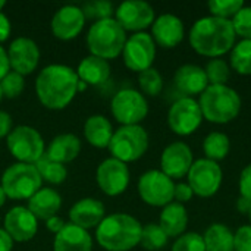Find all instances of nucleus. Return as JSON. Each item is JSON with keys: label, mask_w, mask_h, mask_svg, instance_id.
I'll use <instances>...</instances> for the list:
<instances>
[{"label": "nucleus", "mask_w": 251, "mask_h": 251, "mask_svg": "<svg viewBox=\"0 0 251 251\" xmlns=\"http://www.w3.org/2000/svg\"><path fill=\"white\" fill-rule=\"evenodd\" d=\"M13 243L15 241L10 238V235L3 228H0V251H12Z\"/></svg>", "instance_id": "nucleus-48"}, {"label": "nucleus", "mask_w": 251, "mask_h": 251, "mask_svg": "<svg viewBox=\"0 0 251 251\" xmlns=\"http://www.w3.org/2000/svg\"><path fill=\"white\" fill-rule=\"evenodd\" d=\"M76 75L85 85H103L110 78V65L107 60L90 54L79 62Z\"/></svg>", "instance_id": "nucleus-27"}, {"label": "nucleus", "mask_w": 251, "mask_h": 251, "mask_svg": "<svg viewBox=\"0 0 251 251\" xmlns=\"http://www.w3.org/2000/svg\"><path fill=\"white\" fill-rule=\"evenodd\" d=\"M240 194L241 197L247 199L251 201V163L247 165L243 171H241V175H240Z\"/></svg>", "instance_id": "nucleus-42"}, {"label": "nucleus", "mask_w": 251, "mask_h": 251, "mask_svg": "<svg viewBox=\"0 0 251 251\" xmlns=\"http://www.w3.org/2000/svg\"><path fill=\"white\" fill-rule=\"evenodd\" d=\"M209 85H226L231 78V66L226 60L216 57L210 59L204 68Z\"/></svg>", "instance_id": "nucleus-34"}, {"label": "nucleus", "mask_w": 251, "mask_h": 251, "mask_svg": "<svg viewBox=\"0 0 251 251\" xmlns=\"http://www.w3.org/2000/svg\"><path fill=\"white\" fill-rule=\"evenodd\" d=\"M113 132L110 121L103 115H91L84 124V137L96 149H107Z\"/></svg>", "instance_id": "nucleus-28"}, {"label": "nucleus", "mask_w": 251, "mask_h": 251, "mask_svg": "<svg viewBox=\"0 0 251 251\" xmlns=\"http://www.w3.org/2000/svg\"><path fill=\"white\" fill-rule=\"evenodd\" d=\"M3 99V93H1V87H0V100Z\"/></svg>", "instance_id": "nucleus-52"}, {"label": "nucleus", "mask_w": 251, "mask_h": 251, "mask_svg": "<svg viewBox=\"0 0 251 251\" xmlns=\"http://www.w3.org/2000/svg\"><path fill=\"white\" fill-rule=\"evenodd\" d=\"M229 66L240 75H251V40L235 43L231 50Z\"/></svg>", "instance_id": "nucleus-31"}, {"label": "nucleus", "mask_w": 251, "mask_h": 251, "mask_svg": "<svg viewBox=\"0 0 251 251\" xmlns=\"http://www.w3.org/2000/svg\"><path fill=\"white\" fill-rule=\"evenodd\" d=\"M187 178L188 185L191 187L196 196L209 199L219 191L224 179V172L216 162L203 157L194 160Z\"/></svg>", "instance_id": "nucleus-11"}, {"label": "nucleus", "mask_w": 251, "mask_h": 251, "mask_svg": "<svg viewBox=\"0 0 251 251\" xmlns=\"http://www.w3.org/2000/svg\"><path fill=\"white\" fill-rule=\"evenodd\" d=\"M109 151L113 159L131 163L141 159L149 149V134L141 125L119 126L110 140Z\"/></svg>", "instance_id": "nucleus-7"}, {"label": "nucleus", "mask_w": 251, "mask_h": 251, "mask_svg": "<svg viewBox=\"0 0 251 251\" xmlns=\"http://www.w3.org/2000/svg\"><path fill=\"white\" fill-rule=\"evenodd\" d=\"M122 57L125 66L138 74L153 68L156 57V43L151 34L143 31L129 35L122 50Z\"/></svg>", "instance_id": "nucleus-13"}, {"label": "nucleus", "mask_w": 251, "mask_h": 251, "mask_svg": "<svg viewBox=\"0 0 251 251\" xmlns=\"http://www.w3.org/2000/svg\"><path fill=\"white\" fill-rule=\"evenodd\" d=\"M174 82L176 90L182 93V97H194L209 87L204 68L193 63L179 66L175 72Z\"/></svg>", "instance_id": "nucleus-21"}, {"label": "nucleus", "mask_w": 251, "mask_h": 251, "mask_svg": "<svg viewBox=\"0 0 251 251\" xmlns=\"http://www.w3.org/2000/svg\"><path fill=\"white\" fill-rule=\"evenodd\" d=\"M79 151H81V140L75 134H59L50 141L46 156L50 160L65 165L75 160Z\"/></svg>", "instance_id": "nucleus-25"}, {"label": "nucleus", "mask_w": 251, "mask_h": 251, "mask_svg": "<svg viewBox=\"0 0 251 251\" xmlns=\"http://www.w3.org/2000/svg\"><path fill=\"white\" fill-rule=\"evenodd\" d=\"M171 251H206L203 235L197 232H187L176 238Z\"/></svg>", "instance_id": "nucleus-39"}, {"label": "nucleus", "mask_w": 251, "mask_h": 251, "mask_svg": "<svg viewBox=\"0 0 251 251\" xmlns=\"http://www.w3.org/2000/svg\"><path fill=\"white\" fill-rule=\"evenodd\" d=\"M65 225H66L65 221H63L62 218H59L57 215L46 221V228H47L51 234H54V235L59 234V232L65 228Z\"/></svg>", "instance_id": "nucleus-46"}, {"label": "nucleus", "mask_w": 251, "mask_h": 251, "mask_svg": "<svg viewBox=\"0 0 251 251\" xmlns=\"http://www.w3.org/2000/svg\"><path fill=\"white\" fill-rule=\"evenodd\" d=\"M1 188L7 199L29 200L43 185V179L31 163H13L1 175Z\"/></svg>", "instance_id": "nucleus-6"}, {"label": "nucleus", "mask_w": 251, "mask_h": 251, "mask_svg": "<svg viewBox=\"0 0 251 251\" xmlns=\"http://www.w3.org/2000/svg\"><path fill=\"white\" fill-rule=\"evenodd\" d=\"M85 25V16L82 9L76 4H65L59 7L51 18V32L62 41L76 38Z\"/></svg>", "instance_id": "nucleus-18"}, {"label": "nucleus", "mask_w": 251, "mask_h": 251, "mask_svg": "<svg viewBox=\"0 0 251 251\" xmlns=\"http://www.w3.org/2000/svg\"><path fill=\"white\" fill-rule=\"evenodd\" d=\"M193 163V151L190 146L182 141L171 143L165 147L160 156V171L171 179L187 176Z\"/></svg>", "instance_id": "nucleus-17"}, {"label": "nucleus", "mask_w": 251, "mask_h": 251, "mask_svg": "<svg viewBox=\"0 0 251 251\" xmlns=\"http://www.w3.org/2000/svg\"><path fill=\"white\" fill-rule=\"evenodd\" d=\"M6 194H4V191H3V188H1V185H0V209L4 206V203H6Z\"/></svg>", "instance_id": "nucleus-50"}, {"label": "nucleus", "mask_w": 251, "mask_h": 251, "mask_svg": "<svg viewBox=\"0 0 251 251\" xmlns=\"http://www.w3.org/2000/svg\"><path fill=\"white\" fill-rule=\"evenodd\" d=\"M175 182L159 169L144 172L138 179L141 200L153 207H165L174 201Z\"/></svg>", "instance_id": "nucleus-10"}, {"label": "nucleus", "mask_w": 251, "mask_h": 251, "mask_svg": "<svg viewBox=\"0 0 251 251\" xmlns=\"http://www.w3.org/2000/svg\"><path fill=\"white\" fill-rule=\"evenodd\" d=\"M206 251H235L234 232L225 224H212L203 234Z\"/></svg>", "instance_id": "nucleus-29"}, {"label": "nucleus", "mask_w": 251, "mask_h": 251, "mask_svg": "<svg viewBox=\"0 0 251 251\" xmlns=\"http://www.w3.org/2000/svg\"><path fill=\"white\" fill-rule=\"evenodd\" d=\"M203 119L200 104L194 97H179L172 103L168 112L169 128L181 137L194 134L200 128Z\"/></svg>", "instance_id": "nucleus-12"}, {"label": "nucleus", "mask_w": 251, "mask_h": 251, "mask_svg": "<svg viewBox=\"0 0 251 251\" xmlns=\"http://www.w3.org/2000/svg\"><path fill=\"white\" fill-rule=\"evenodd\" d=\"M79 78L71 66L53 63L40 71L35 79V93L40 103L51 110L71 104L78 93Z\"/></svg>", "instance_id": "nucleus-1"}, {"label": "nucleus", "mask_w": 251, "mask_h": 251, "mask_svg": "<svg viewBox=\"0 0 251 251\" xmlns=\"http://www.w3.org/2000/svg\"><path fill=\"white\" fill-rule=\"evenodd\" d=\"M10 32H12L10 21L3 12H0V43L6 41L10 37Z\"/></svg>", "instance_id": "nucleus-45"}, {"label": "nucleus", "mask_w": 251, "mask_h": 251, "mask_svg": "<svg viewBox=\"0 0 251 251\" xmlns=\"http://www.w3.org/2000/svg\"><path fill=\"white\" fill-rule=\"evenodd\" d=\"M203 118L212 124H228L241 112V97L229 85H209L199 100Z\"/></svg>", "instance_id": "nucleus-4"}, {"label": "nucleus", "mask_w": 251, "mask_h": 251, "mask_svg": "<svg viewBox=\"0 0 251 251\" xmlns=\"http://www.w3.org/2000/svg\"><path fill=\"white\" fill-rule=\"evenodd\" d=\"M129 176L128 165L113 157L103 160L96 172L100 190L109 197H116L125 193L129 185Z\"/></svg>", "instance_id": "nucleus-14"}, {"label": "nucleus", "mask_w": 251, "mask_h": 251, "mask_svg": "<svg viewBox=\"0 0 251 251\" xmlns=\"http://www.w3.org/2000/svg\"><path fill=\"white\" fill-rule=\"evenodd\" d=\"M104 218H106L104 204L91 197L78 200L69 210L71 224L85 231L91 228H97Z\"/></svg>", "instance_id": "nucleus-22"}, {"label": "nucleus", "mask_w": 251, "mask_h": 251, "mask_svg": "<svg viewBox=\"0 0 251 251\" xmlns=\"http://www.w3.org/2000/svg\"><path fill=\"white\" fill-rule=\"evenodd\" d=\"M4 6H6V1H4V0H0V12H1V9H3Z\"/></svg>", "instance_id": "nucleus-51"}, {"label": "nucleus", "mask_w": 251, "mask_h": 251, "mask_svg": "<svg viewBox=\"0 0 251 251\" xmlns=\"http://www.w3.org/2000/svg\"><path fill=\"white\" fill-rule=\"evenodd\" d=\"M7 57L10 71H15L22 76L29 75L37 69L40 62L38 44L28 37H18L9 46Z\"/></svg>", "instance_id": "nucleus-16"}, {"label": "nucleus", "mask_w": 251, "mask_h": 251, "mask_svg": "<svg viewBox=\"0 0 251 251\" xmlns=\"http://www.w3.org/2000/svg\"><path fill=\"white\" fill-rule=\"evenodd\" d=\"M250 209H251L250 200H247V199H244V197H241V196H240V199L237 200V210H238L241 215H249Z\"/></svg>", "instance_id": "nucleus-49"}, {"label": "nucleus", "mask_w": 251, "mask_h": 251, "mask_svg": "<svg viewBox=\"0 0 251 251\" xmlns=\"http://www.w3.org/2000/svg\"><path fill=\"white\" fill-rule=\"evenodd\" d=\"M126 31L112 16L94 22L87 32V47L93 56L110 60L122 54L126 43Z\"/></svg>", "instance_id": "nucleus-5"}, {"label": "nucleus", "mask_w": 251, "mask_h": 251, "mask_svg": "<svg viewBox=\"0 0 251 251\" xmlns=\"http://www.w3.org/2000/svg\"><path fill=\"white\" fill-rule=\"evenodd\" d=\"M159 225L169 238H178L185 234L188 226V213L185 206L176 201L165 206L159 218Z\"/></svg>", "instance_id": "nucleus-26"}, {"label": "nucleus", "mask_w": 251, "mask_h": 251, "mask_svg": "<svg viewBox=\"0 0 251 251\" xmlns=\"http://www.w3.org/2000/svg\"><path fill=\"white\" fill-rule=\"evenodd\" d=\"M235 251H251V225H244L234 234Z\"/></svg>", "instance_id": "nucleus-41"}, {"label": "nucleus", "mask_w": 251, "mask_h": 251, "mask_svg": "<svg viewBox=\"0 0 251 251\" xmlns=\"http://www.w3.org/2000/svg\"><path fill=\"white\" fill-rule=\"evenodd\" d=\"M115 19L125 31L143 32L151 26L156 16L151 4L143 0H126L122 1L115 10Z\"/></svg>", "instance_id": "nucleus-15"}, {"label": "nucleus", "mask_w": 251, "mask_h": 251, "mask_svg": "<svg viewBox=\"0 0 251 251\" xmlns=\"http://www.w3.org/2000/svg\"><path fill=\"white\" fill-rule=\"evenodd\" d=\"M53 251H93V238L88 231L69 222L54 235Z\"/></svg>", "instance_id": "nucleus-23"}, {"label": "nucleus", "mask_w": 251, "mask_h": 251, "mask_svg": "<svg viewBox=\"0 0 251 251\" xmlns=\"http://www.w3.org/2000/svg\"><path fill=\"white\" fill-rule=\"evenodd\" d=\"M6 146L19 163L35 165L46 154V146L41 134L29 125H19L13 128L6 137Z\"/></svg>", "instance_id": "nucleus-8"}, {"label": "nucleus", "mask_w": 251, "mask_h": 251, "mask_svg": "<svg viewBox=\"0 0 251 251\" xmlns=\"http://www.w3.org/2000/svg\"><path fill=\"white\" fill-rule=\"evenodd\" d=\"M194 193L191 190V187L188 185V182H179V184H175V191H174V200L176 203H187L193 199Z\"/></svg>", "instance_id": "nucleus-43"}, {"label": "nucleus", "mask_w": 251, "mask_h": 251, "mask_svg": "<svg viewBox=\"0 0 251 251\" xmlns=\"http://www.w3.org/2000/svg\"><path fill=\"white\" fill-rule=\"evenodd\" d=\"M185 35L184 22L174 13H163L154 19L151 25V37L156 44L163 49L176 47Z\"/></svg>", "instance_id": "nucleus-20"}, {"label": "nucleus", "mask_w": 251, "mask_h": 251, "mask_svg": "<svg viewBox=\"0 0 251 251\" xmlns=\"http://www.w3.org/2000/svg\"><path fill=\"white\" fill-rule=\"evenodd\" d=\"M62 207V197L53 188H40L29 200L28 209L29 212L41 221H47L57 215Z\"/></svg>", "instance_id": "nucleus-24"}, {"label": "nucleus", "mask_w": 251, "mask_h": 251, "mask_svg": "<svg viewBox=\"0 0 251 251\" xmlns=\"http://www.w3.org/2000/svg\"><path fill=\"white\" fill-rule=\"evenodd\" d=\"M194 51L212 59L221 57L232 50L237 34L229 19L204 16L194 22L188 34Z\"/></svg>", "instance_id": "nucleus-2"}, {"label": "nucleus", "mask_w": 251, "mask_h": 251, "mask_svg": "<svg viewBox=\"0 0 251 251\" xmlns=\"http://www.w3.org/2000/svg\"><path fill=\"white\" fill-rule=\"evenodd\" d=\"M234 31L243 40H251V6H244L231 19Z\"/></svg>", "instance_id": "nucleus-40"}, {"label": "nucleus", "mask_w": 251, "mask_h": 251, "mask_svg": "<svg viewBox=\"0 0 251 251\" xmlns=\"http://www.w3.org/2000/svg\"><path fill=\"white\" fill-rule=\"evenodd\" d=\"M35 168H37L41 179L44 182L51 184V185L62 184L68 176V171H66L65 165L57 163L54 160H50L46 154L35 163Z\"/></svg>", "instance_id": "nucleus-32"}, {"label": "nucleus", "mask_w": 251, "mask_h": 251, "mask_svg": "<svg viewBox=\"0 0 251 251\" xmlns=\"http://www.w3.org/2000/svg\"><path fill=\"white\" fill-rule=\"evenodd\" d=\"M207 6L212 16L231 21L246 4L243 0H212L207 3Z\"/></svg>", "instance_id": "nucleus-36"}, {"label": "nucleus", "mask_w": 251, "mask_h": 251, "mask_svg": "<svg viewBox=\"0 0 251 251\" xmlns=\"http://www.w3.org/2000/svg\"><path fill=\"white\" fill-rule=\"evenodd\" d=\"M138 85L143 94L156 97L163 90V78L156 68H149L138 74Z\"/></svg>", "instance_id": "nucleus-35"}, {"label": "nucleus", "mask_w": 251, "mask_h": 251, "mask_svg": "<svg viewBox=\"0 0 251 251\" xmlns=\"http://www.w3.org/2000/svg\"><path fill=\"white\" fill-rule=\"evenodd\" d=\"M141 224L131 215L113 213L96 228V241L106 251H129L140 244Z\"/></svg>", "instance_id": "nucleus-3"}, {"label": "nucleus", "mask_w": 251, "mask_h": 251, "mask_svg": "<svg viewBox=\"0 0 251 251\" xmlns=\"http://www.w3.org/2000/svg\"><path fill=\"white\" fill-rule=\"evenodd\" d=\"M12 129V116L7 112L0 110V138L7 137Z\"/></svg>", "instance_id": "nucleus-44"}, {"label": "nucleus", "mask_w": 251, "mask_h": 251, "mask_svg": "<svg viewBox=\"0 0 251 251\" xmlns=\"http://www.w3.org/2000/svg\"><path fill=\"white\" fill-rule=\"evenodd\" d=\"M169 237L160 228L159 224H147L141 229V240L140 244L149 251L162 250L168 244Z\"/></svg>", "instance_id": "nucleus-33"}, {"label": "nucleus", "mask_w": 251, "mask_h": 251, "mask_svg": "<svg viewBox=\"0 0 251 251\" xmlns=\"http://www.w3.org/2000/svg\"><path fill=\"white\" fill-rule=\"evenodd\" d=\"M113 118L124 125H140L149 115V103L144 94L134 88L118 91L110 101Z\"/></svg>", "instance_id": "nucleus-9"}, {"label": "nucleus", "mask_w": 251, "mask_h": 251, "mask_svg": "<svg viewBox=\"0 0 251 251\" xmlns=\"http://www.w3.org/2000/svg\"><path fill=\"white\" fill-rule=\"evenodd\" d=\"M229 150H231V141L229 137L224 132L213 131L203 141V151L206 154V159L213 160L216 163L219 160H224L229 154Z\"/></svg>", "instance_id": "nucleus-30"}, {"label": "nucleus", "mask_w": 251, "mask_h": 251, "mask_svg": "<svg viewBox=\"0 0 251 251\" xmlns=\"http://www.w3.org/2000/svg\"><path fill=\"white\" fill-rule=\"evenodd\" d=\"M81 9L85 19H94V22L112 18V15L115 13L113 4L106 0H94V1L84 3Z\"/></svg>", "instance_id": "nucleus-37"}, {"label": "nucleus", "mask_w": 251, "mask_h": 251, "mask_svg": "<svg viewBox=\"0 0 251 251\" xmlns=\"http://www.w3.org/2000/svg\"><path fill=\"white\" fill-rule=\"evenodd\" d=\"M247 216H249V219H250V224H251V209H250V212H249V215H247Z\"/></svg>", "instance_id": "nucleus-53"}, {"label": "nucleus", "mask_w": 251, "mask_h": 251, "mask_svg": "<svg viewBox=\"0 0 251 251\" xmlns=\"http://www.w3.org/2000/svg\"><path fill=\"white\" fill-rule=\"evenodd\" d=\"M0 87H1V93H3V97H7V99H15L18 97L22 91H24V87H25V79L21 74L15 72V71H10L7 72V75L0 81Z\"/></svg>", "instance_id": "nucleus-38"}, {"label": "nucleus", "mask_w": 251, "mask_h": 251, "mask_svg": "<svg viewBox=\"0 0 251 251\" xmlns=\"http://www.w3.org/2000/svg\"><path fill=\"white\" fill-rule=\"evenodd\" d=\"M13 241L26 243L31 241L38 231V219L29 212L28 207L15 206L4 215L3 228Z\"/></svg>", "instance_id": "nucleus-19"}, {"label": "nucleus", "mask_w": 251, "mask_h": 251, "mask_svg": "<svg viewBox=\"0 0 251 251\" xmlns=\"http://www.w3.org/2000/svg\"><path fill=\"white\" fill-rule=\"evenodd\" d=\"M7 72H10V63H9V57H7V50H4L0 46V81L7 75Z\"/></svg>", "instance_id": "nucleus-47"}]
</instances>
